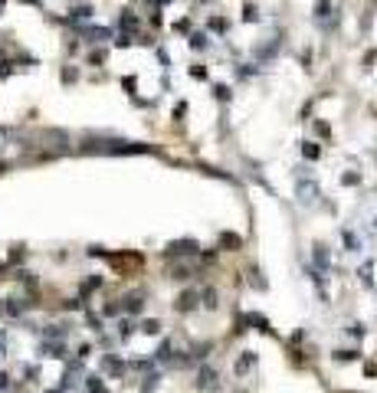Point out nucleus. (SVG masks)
<instances>
[{"label": "nucleus", "instance_id": "1", "mask_svg": "<svg viewBox=\"0 0 377 393\" xmlns=\"http://www.w3.org/2000/svg\"><path fill=\"white\" fill-rule=\"evenodd\" d=\"M299 196L302 200H315V187L312 184H299Z\"/></svg>", "mask_w": 377, "mask_h": 393}, {"label": "nucleus", "instance_id": "2", "mask_svg": "<svg viewBox=\"0 0 377 393\" xmlns=\"http://www.w3.org/2000/svg\"><path fill=\"white\" fill-rule=\"evenodd\" d=\"M328 10H331V0H318L315 3V16H328Z\"/></svg>", "mask_w": 377, "mask_h": 393}, {"label": "nucleus", "instance_id": "3", "mask_svg": "<svg viewBox=\"0 0 377 393\" xmlns=\"http://www.w3.org/2000/svg\"><path fill=\"white\" fill-rule=\"evenodd\" d=\"M89 390H92V393H105V384L99 377H92V380H89Z\"/></svg>", "mask_w": 377, "mask_h": 393}, {"label": "nucleus", "instance_id": "4", "mask_svg": "<svg viewBox=\"0 0 377 393\" xmlns=\"http://www.w3.org/2000/svg\"><path fill=\"white\" fill-rule=\"evenodd\" d=\"M250 361H252V354H246V357H243V361H240V364H236V370H240V374H243V370H246V367H250Z\"/></svg>", "mask_w": 377, "mask_h": 393}, {"label": "nucleus", "instance_id": "5", "mask_svg": "<svg viewBox=\"0 0 377 393\" xmlns=\"http://www.w3.org/2000/svg\"><path fill=\"white\" fill-rule=\"evenodd\" d=\"M302 151H305V157H318V148H315V144H305Z\"/></svg>", "mask_w": 377, "mask_h": 393}, {"label": "nucleus", "instance_id": "6", "mask_svg": "<svg viewBox=\"0 0 377 393\" xmlns=\"http://www.w3.org/2000/svg\"><path fill=\"white\" fill-rule=\"evenodd\" d=\"M141 328H144V331H148V334H157V321H144V324H141Z\"/></svg>", "mask_w": 377, "mask_h": 393}, {"label": "nucleus", "instance_id": "7", "mask_svg": "<svg viewBox=\"0 0 377 393\" xmlns=\"http://www.w3.org/2000/svg\"><path fill=\"white\" fill-rule=\"evenodd\" d=\"M7 387H10V377H7V374H0V390H7Z\"/></svg>", "mask_w": 377, "mask_h": 393}, {"label": "nucleus", "instance_id": "8", "mask_svg": "<svg viewBox=\"0 0 377 393\" xmlns=\"http://www.w3.org/2000/svg\"><path fill=\"white\" fill-rule=\"evenodd\" d=\"M0 351H3V331H0Z\"/></svg>", "mask_w": 377, "mask_h": 393}]
</instances>
